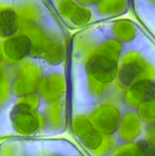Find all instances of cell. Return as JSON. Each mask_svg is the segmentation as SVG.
Segmentation results:
<instances>
[{
    "mask_svg": "<svg viewBox=\"0 0 155 156\" xmlns=\"http://www.w3.org/2000/svg\"><path fill=\"white\" fill-rule=\"evenodd\" d=\"M33 46V40L29 35L15 34L5 39L2 44V54L8 61L18 62L32 53Z\"/></svg>",
    "mask_w": 155,
    "mask_h": 156,
    "instance_id": "6da1fadb",
    "label": "cell"
},
{
    "mask_svg": "<svg viewBox=\"0 0 155 156\" xmlns=\"http://www.w3.org/2000/svg\"><path fill=\"white\" fill-rule=\"evenodd\" d=\"M11 118L17 131L23 134L33 133L39 126V120L33 112V108L23 101L15 107Z\"/></svg>",
    "mask_w": 155,
    "mask_h": 156,
    "instance_id": "7a4b0ae2",
    "label": "cell"
},
{
    "mask_svg": "<svg viewBox=\"0 0 155 156\" xmlns=\"http://www.w3.org/2000/svg\"><path fill=\"white\" fill-rule=\"evenodd\" d=\"M88 72L95 80L109 82L113 79L116 73V63L106 55H94L87 64Z\"/></svg>",
    "mask_w": 155,
    "mask_h": 156,
    "instance_id": "3957f363",
    "label": "cell"
},
{
    "mask_svg": "<svg viewBox=\"0 0 155 156\" xmlns=\"http://www.w3.org/2000/svg\"><path fill=\"white\" fill-rule=\"evenodd\" d=\"M73 127L76 135L79 136L85 146L90 150H95L101 144V134L97 130L93 123L84 116L77 117L73 122Z\"/></svg>",
    "mask_w": 155,
    "mask_h": 156,
    "instance_id": "277c9868",
    "label": "cell"
},
{
    "mask_svg": "<svg viewBox=\"0 0 155 156\" xmlns=\"http://www.w3.org/2000/svg\"><path fill=\"white\" fill-rule=\"evenodd\" d=\"M21 25L18 12L10 8L0 9V37L9 38L17 34Z\"/></svg>",
    "mask_w": 155,
    "mask_h": 156,
    "instance_id": "5b68a950",
    "label": "cell"
},
{
    "mask_svg": "<svg viewBox=\"0 0 155 156\" xmlns=\"http://www.w3.org/2000/svg\"><path fill=\"white\" fill-rule=\"evenodd\" d=\"M62 13L67 16L72 22L77 25L86 23L90 19V12L85 8L77 5L70 0H65L62 3Z\"/></svg>",
    "mask_w": 155,
    "mask_h": 156,
    "instance_id": "8992f818",
    "label": "cell"
},
{
    "mask_svg": "<svg viewBox=\"0 0 155 156\" xmlns=\"http://www.w3.org/2000/svg\"><path fill=\"white\" fill-rule=\"evenodd\" d=\"M24 72L22 74V77L18 78L17 84L15 86L16 90L19 93L23 94V95H29L32 94L34 90L35 86V76L36 72L34 69H25Z\"/></svg>",
    "mask_w": 155,
    "mask_h": 156,
    "instance_id": "52a82bcc",
    "label": "cell"
},
{
    "mask_svg": "<svg viewBox=\"0 0 155 156\" xmlns=\"http://www.w3.org/2000/svg\"><path fill=\"white\" fill-rule=\"evenodd\" d=\"M43 54H45V57L47 58L48 62L53 64H58L62 61V58L63 57L62 47L56 43H52V44L48 43L46 45Z\"/></svg>",
    "mask_w": 155,
    "mask_h": 156,
    "instance_id": "ba28073f",
    "label": "cell"
},
{
    "mask_svg": "<svg viewBox=\"0 0 155 156\" xmlns=\"http://www.w3.org/2000/svg\"><path fill=\"white\" fill-rule=\"evenodd\" d=\"M135 86L136 87H138L137 95L142 98V101H151L153 99H155V86L153 83L139 82Z\"/></svg>",
    "mask_w": 155,
    "mask_h": 156,
    "instance_id": "9c48e42d",
    "label": "cell"
},
{
    "mask_svg": "<svg viewBox=\"0 0 155 156\" xmlns=\"http://www.w3.org/2000/svg\"><path fill=\"white\" fill-rule=\"evenodd\" d=\"M139 147V150L146 154H155V146L148 141H140Z\"/></svg>",
    "mask_w": 155,
    "mask_h": 156,
    "instance_id": "30bf717a",
    "label": "cell"
},
{
    "mask_svg": "<svg viewBox=\"0 0 155 156\" xmlns=\"http://www.w3.org/2000/svg\"><path fill=\"white\" fill-rule=\"evenodd\" d=\"M2 86H4V80H3V76H2L1 73H0V90H1Z\"/></svg>",
    "mask_w": 155,
    "mask_h": 156,
    "instance_id": "8fae6325",
    "label": "cell"
},
{
    "mask_svg": "<svg viewBox=\"0 0 155 156\" xmlns=\"http://www.w3.org/2000/svg\"><path fill=\"white\" fill-rule=\"evenodd\" d=\"M2 57H3V54H2V50H0V62L2 60Z\"/></svg>",
    "mask_w": 155,
    "mask_h": 156,
    "instance_id": "7c38bea8",
    "label": "cell"
}]
</instances>
